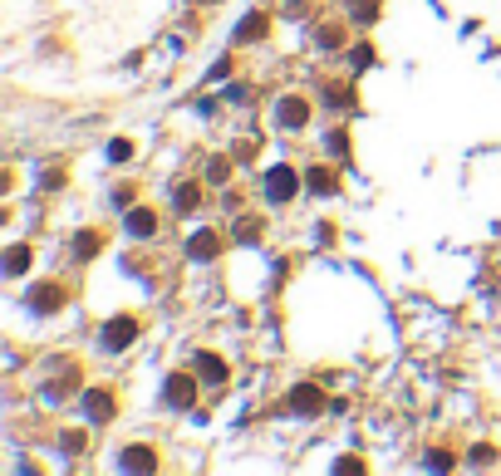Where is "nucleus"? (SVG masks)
Listing matches in <instances>:
<instances>
[{"label": "nucleus", "instance_id": "1", "mask_svg": "<svg viewBox=\"0 0 501 476\" xmlns=\"http://www.w3.org/2000/svg\"><path fill=\"white\" fill-rule=\"evenodd\" d=\"M133 339H138V319L133 314H113L103 324V349H128Z\"/></svg>", "mask_w": 501, "mask_h": 476}, {"label": "nucleus", "instance_id": "2", "mask_svg": "<svg viewBox=\"0 0 501 476\" xmlns=\"http://www.w3.org/2000/svg\"><path fill=\"white\" fill-rule=\"evenodd\" d=\"M285 403H290V412H295V417H314V412H324V393H319L314 383H295Z\"/></svg>", "mask_w": 501, "mask_h": 476}, {"label": "nucleus", "instance_id": "3", "mask_svg": "<svg viewBox=\"0 0 501 476\" xmlns=\"http://www.w3.org/2000/svg\"><path fill=\"white\" fill-rule=\"evenodd\" d=\"M276 123H281V128H305V123H310V98L285 94L276 103Z\"/></svg>", "mask_w": 501, "mask_h": 476}, {"label": "nucleus", "instance_id": "4", "mask_svg": "<svg viewBox=\"0 0 501 476\" xmlns=\"http://www.w3.org/2000/svg\"><path fill=\"white\" fill-rule=\"evenodd\" d=\"M163 398H167L172 407H192V403H197V374H172L167 388H163Z\"/></svg>", "mask_w": 501, "mask_h": 476}, {"label": "nucleus", "instance_id": "5", "mask_svg": "<svg viewBox=\"0 0 501 476\" xmlns=\"http://www.w3.org/2000/svg\"><path fill=\"white\" fill-rule=\"evenodd\" d=\"M261 187H266V196H271V201H290L300 182H295V172H290V167H271Z\"/></svg>", "mask_w": 501, "mask_h": 476}, {"label": "nucleus", "instance_id": "6", "mask_svg": "<svg viewBox=\"0 0 501 476\" xmlns=\"http://www.w3.org/2000/svg\"><path fill=\"white\" fill-rule=\"evenodd\" d=\"M118 467H123V472H153V467H158V452L143 447V442H138V447H123V452H118Z\"/></svg>", "mask_w": 501, "mask_h": 476}, {"label": "nucleus", "instance_id": "7", "mask_svg": "<svg viewBox=\"0 0 501 476\" xmlns=\"http://www.w3.org/2000/svg\"><path fill=\"white\" fill-rule=\"evenodd\" d=\"M79 407L89 412V422H108V417H113V393H108V388H89Z\"/></svg>", "mask_w": 501, "mask_h": 476}, {"label": "nucleus", "instance_id": "8", "mask_svg": "<svg viewBox=\"0 0 501 476\" xmlns=\"http://www.w3.org/2000/svg\"><path fill=\"white\" fill-rule=\"evenodd\" d=\"M64 304V290L59 285H35L30 290V309H40V314H54Z\"/></svg>", "mask_w": 501, "mask_h": 476}, {"label": "nucleus", "instance_id": "9", "mask_svg": "<svg viewBox=\"0 0 501 476\" xmlns=\"http://www.w3.org/2000/svg\"><path fill=\"white\" fill-rule=\"evenodd\" d=\"M216 251H221L216 231H197V236L187 241V256H192V261H216Z\"/></svg>", "mask_w": 501, "mask_h": 476}, {"label": "nucleus", "instance_id": "10", "mask_svg": "<svg viewBox=\"0 0 501 476\" xmlns=\"http://www.w3.org/2000/svg\"><path fill=\"white\" fill-rule=\"evenodd\" d=\"M128 231L143 241V236H158V211H148V206H133L128 211Z\"/></svg>", "mask_w": 501, "mask_h": 476}, {"label": "nucleus", "instance_id": "11", "mask_svg": "<svg viewBox=\"0 0 501 476\" xmlns=\"http://www.w3.org/2000/svg\"><path fill=\"white\" fill-rule=\"evenodd\" d=\"M305 187L319 191V196H334L339 182H334V172H329V167H310V172H305Z\"/></svg>", "mask_w": 501, "mask_h": 476}, {"label": "nucleus", "instance_id": "12", "mask_svg": "<svg viewBox=\"0 0 501 476\" xmlns=\"http://www.w3.org/2000/svg\"><path fill=\"white\" fill-rule=\"evenodd\" d=\"M266 30H271V15H251V20L236 30V44H256V40H266Z\"/></svg>", "mask_w": 501, "mask_h": 476}, {"label": "nucleus", "instance_id": "13", "mask_svg": "<svg viewBox=\"0 0 501 476\" xmlns=\"http://www.w3.org/2000/svg\"><path fill=\"white\" fill-rule=\"evenodd\" d=\"M197 201H201V187L197 182H177V191H172V206L187 216V211H197Z\"/></svg>", "mask_w": 501, "mask_h": 476}, {"label": "nucleus", "instance_id": "14", "mask_svg": "<svg viewBox=\"0 0 501 476\" xmlns=\"http://www.w3.org/2000/svg\"><path fill=\"white\" fill-rule=\"evenodd\" d=\"M192 364L201 369V379H206V383H221V379H226V364H221L216 354H206V349H201V354L192 359Z\"/></svg>", "mask_w": 501, "mask_h": 476}, {"label": "nucleus", "instance_id": "15", "mask_svg": "<svg viewBox=\"0 0 501 476\" xmlns=\"http://www.w3.org/2000/svg\"><path fill=\"white\" fill-rule=\"evenodd\" d=\"M99 246H103L99 231H79V236H74V256H79V261H94V256H99Z\"/></svg>", "mask_w": 501, "mask_h": 476}, {"label": "nucleus", "instance_id": "16", "mask_svg": "<svg viewBox=\"0 0 501 476\" xmlns=\"http://www.w3.org/2000/svg\"><path fill=\"white\" fill-rule=\"evenodd\" d=\"M314 44H319V49H339V44H344V25H319Z\"/></svg>", "mask_w": 501, "mask_h": 476}, {"label": "nucleus", "instance_id": "17", "mask_svg": "<svg viewBox=\"0 0 501 476\" xmlns=\"http://www.w3.org/2000/svg\"><path fill=\"white\" fill-rule=\"evenodd\" d=\"M324 103H329V108H349V103H354V89H349V84H329V89H324Z\"/></svg>", "mask_w": 501, "mask_h": 476}, {"label": "nucleus", "instance_id": "18", "mask_svg": "<svg viewBox=\"0 0 501 476\" xmlns=\"http://www.w3.org/2000/svg\"><path fill=\"white\" fill-rule=\"evenodd\" d=\"M206 177H211L216 187H226V182H231V157H211V162H206Z\"/></svg>", "mask_w": 501, "mask_h": 476}, {"label": "nucleus", "instance_id": "19", "mask_svg": "<svg viewBox=\"0 0 501 476\" xmlns=\"http://www.w3.org/2000/svg\"><path fill=\"white\" fill-rule=\"evenodd\" d=\"M25 266H30V251H25V246H10V251H5V275H20Z\"/></svg>", "mask_w": 501, "mask_h": 476}, {"label": "nucleus", "instance_id": "20", "mask_svg": "<svg viewBox=\"0 0 501 476\" xmlns=\"http://www.w3.org/2000/svg\"><path fill=\"white\" fill-rule=\"evenodd\" d=\"M59 447H64V452H69V457H79V452H84V447H89V437H84V432H74V427H69V432H59Z\"/></svg>", "mask_w": 501, "mask_h": 476}, {"label": "nucleus", "instance_id": "21", "mask_svg": "<svg viewBox=\"0 0 501 476\" xmlns=\"http://www.w3.org/2000/svg\"><path fill=\"white\" fill-rule=\"evenodd\" d=\"M379 20V0H354V25H374Z\"/></svg>", "mask_w": 501, "mask_h": 476}, {"label": "nucleus", "instance_id": "22", "mask_svg": "<svg viewBox=\"0 0 501 476\" xmlns=\"http://www.w3.org/2000/svg\"><path fill=\"white\" fill-rule=\"evenodd\" d=\"M324 143H329V153H334V157H349V133H344V128H334Z\"/></svg>", "mask_w": 501, "mask_h": 476}, {"label": "nucleus", "instance_id": "23", "mask_svg": "<svg viewBox=\"0 0 501 476\" xmlns=\"http://www.w3.org/2000/svg\"><path fill=\"white\" fill-rule=\"evenodd\" d=\"M108 157H113V162H128V157H133V143H128V138H113V143H108Z\"/></svg>", "mask_w": 501, "mask_h": 476}, {"label": "nucleus", "instance_id": "24", "mask_svg": "<svg viewBox=\"0 0 501 476\" xmlns=\"http://www.w3.org/2000/svg\"><path fill=\"white\" fill-rule=\"evenodd\" d=\"M261 231H266L261 221H241V226H236V241H261Z\"/></svg>", "mask_w": 501, "mask_h": 476}, {"label": "nucleus", "instance_id": "25", "mask_svg": "<svg viewBox=\"0 0 501 476\" xmlns=\"http://www.w3.org/2000/svg\"><path fill=\"white\" fill-rule=\"evenodd\" d=\"M472 462H477V467H492V462H497V447L477 442V447H472Z\"/></svg>", "mask_w": 501, "mask_h": 476}, {"label": "nucleus", "instance_id": "26", "mask_svg": "<svg viewBox=\"0 0 501 476\" xmlns=\"http://www.w3.org/2000/svg\"><path fill=\"white\" fill-rule=\"evenodd\" d=\"M349 59H354V69H369V64H374V49H369V44H359Z\"/></svg>", "mask_w": 501, "mask_h": 476}, {"label": "nucleus", "instance_id": "27", "mask_svg": "<svg viewBox=\"0 0 501 476\" xmlns=\"http://www.w3.org/2000/svg\"><path fill=\"white\" fill-rule=\"evenodd\" d=\"M428 467H432V472H447L452 457H447V452H428Z\"/></svg>", "mask_w": 501, "mask_h": 476}, {"label": "nucleus", "instance_id": "28", "mask_svg": "<svg viewBox=\"0 0 501 476\" xmlns=\"http://www.w3.org/2000/svg\"><path fill=\"white\" fill-rule=\"evenodd\" d=\"M334 472H364V462H359V457H339Z\"/></svg>", "mask_w": 501, "mask_h": 476}]
</instances>
